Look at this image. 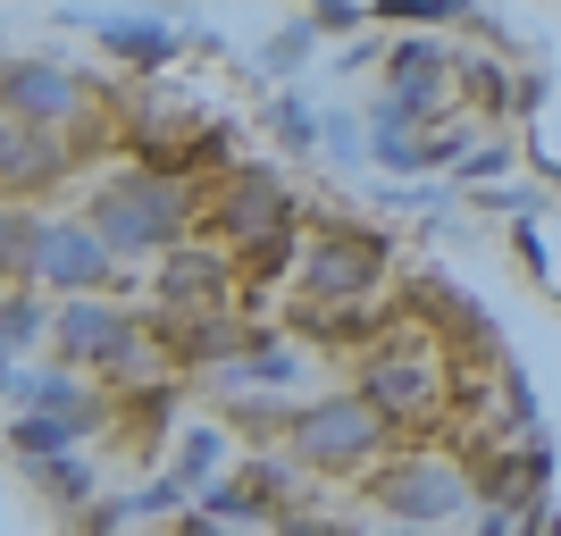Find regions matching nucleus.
<instances>
[{
    "label": "nucleus",
    "instance_id": "obj_20",
    "mask_svg": "<svg viewBox=\"0 0 561 536\" xmlns=\"http://www.w3.org/2000/svg\"><path fill=\"white\" fill-rule=\"evenodd\" d=\"M193 536H210V528H193Z\"/></svg>",
    "mask_w": 561,
    "mask_h": 536
},
{
    "label": "nucleus",
    "instance_id": "obj_4",
    "mask_svg": "<svg viewBox=\"0 0 561 536\" xmlns=\"http://www.w3.org/2000/svg\"><path fill=\"white\" fill-rule=\"evenodd\" d=\"M386 503H394L402 520H445L453 503H461V478H453V469H394V478H386Z\"/></svg>",
    "mask_w": 561,
    "mask_h": 536
},
{
    "label": "nucleus",
    "instance_id": "obj_10",
    "mask_svg": "<svg viewBox=\"0 0 561 536\" xmlns=\"http://www.w3.org/2000/svg\"><path fill=\"white\" fill-rule=\"evenodd\" d=\"M101 34H110V43L126 50V59H142V68H160V59H168V25H142V18H110Z\"/></svg>",
    "mask_w": 561,
    "mask_h": 536
},
{
    "label": "nucleus",
    "instance_id": "obj_19",
    "mask_svg": "<svg viewBox=\"0 0 561 536\" xmlns=\"http://www.w3.org/2000/svg\"><path fill=\"white\" fill-rule=\"evenodd\" d=\"M285 536H335V528H319V520H310V528H285Z\"/></svg>",
    "mask_w": 561,
    "mask_h": 536
},
{
    "label": "nucleus",
    "instance_id": "obj_16",
    "mask_svg": "<svg viewBox=\"0 0 561 536\" xmlns=\"http://www.w3.org/2000/svg\"><path fill=\"white\" fill-rule=\"evenodd\" d=\"M277 135L294 142V151H302V142H310V117H302V101H277Z\"/></svg>",
    "mask_w": 561,
    "mask_h": 536
},
{
    "label": "nucleus",
    "instance_id": "obj_11",
    "mask_svg": "<svg viewBox=\"0 0 561 536\" xmlns=\"http://www.w3.org/2000/svg\"><path fill=\"white\" fill-rule=\"evenodd\" d=\"M9 93H18V110H34V117H59V110L76 101V93H68V76H50V68H25Z\"/></svg>",
    "mask_w": 561,
    "mask_h": 536
},
{
    "label": "nucleus",
    "instance_id": "obj_2",
    "mask_svg": "<svg viewBox=\"0 0 561 536\" xmlns=\"http://www.w3.org/2000/svg\"><path fill=\"white\" fill-rule=\"evenodd\" d=\"M176 218H185L176 185H117L101 202V235L110 243H160V235H176Z\"/></svg>",
    "mask_w": 561,
    "mask_h": 536
},
{
    "label": "nucleus",
    "instance_id": "obj_12",
    "mask_svg": "<svg viewBox=\"0 0 561 536\" xmlns=\"http://www.w3.org/2000/svg\"><path fill=\"white\" fill-rule=\"evenodd\" d=\"M34 327H43V319H34V303H0V352H9V344H25Z\"/></svg>",
    "mask_w": 561,
    "mask_h": 536
},
{
    "label": "nucleus",
    "instance_id": "obj_3",
    "mask_svg": "<svg viewBox=\"0 0 561 536\" xmlns=\"http://www.w3.org/2000/svg\"><path fill=\"white\" fill-rule=\"evenodd\" d=\"M34 269H43L50 285H93L110 260H101V235H84V227H43V243H34Z\"/></svg>",
    "mask_w": 561,
    "mask_h": 536
},
{
    "label": "nucleus",
    "instance_id": "obj_18",
    "mask_svg": "<svg viewBox=\"0 0 561 536\" xmlns=\"http://www.w3.org/2000/svg\"><path fill=\"white\" fill-rule=\"evenodd\" d=\"M34 402H50V411H76V386H68V377H43V386H34Z\"/></svg>",
    "mask_w": 561,
    "mask_h": 536
},
{
    "label": "nucleus",
    "instance_id": "obj_1",
    "mask_svg": "<svg viewBox=\"0 0 561 536\" xmlns=\"http://www.w3.org/2000/svg\"><path fill=\"white\" fill-rule=\"evenodd\" d=\"M369 444H377V411H369V402H310L302 420H294V453L319 461V469L360 461Z\"/></svg>",
    "mask_w": 561,
    "mask_h": 536
},
{
    "label": "nucleus",
    "instance_id": "obj_5",
    "mask_svg": "<svg viewBox=\"0 0 561 536\" xmlns=\"http://www.w3.org/2000/svg\"><path fill=\"white\" fill-rule=\"evenodd\" d=\"M59 344H68V352H93V361H117V352H126V319H117V310H101V303H68Z\"/></svg>",
    "mask_w": 561,
    "mask_h": 536
},
{
    "label": "nucleus",
    "instance_id": "obj_6",
    "mask_svg": "<svg viewBox=\"0 0 561 536\" xmlns=\"http://www.w3.org/2000/svg\"><path fill=\"white\" fill-rule=\"evenodd\" d=\"M377 277V243L360 235V243H328V252L310 260V294H360V285Z\"/></svg>",
    "mask_w": 561,
    "mask_h": 536
},
{
    "label": "nucleus",
    "instance_id": "obj_8",
    "mask_svg": "<svg viewBox=\"0 0 561 536\" xmlns=\"http://www.w3.org/2000/svg\"><path fill=\"white\" fill-rule=\"evenodd\" d=\"M277 218H285L277 176H243V185H234V202H227V227L234 235H260V227H277Z\"/></svg>",
    "mask_w": 561,
    "mask_h": 536
},
{
    "label": "nucleus",
    "instance_id": "obj_14",
    "mask_svg": "<svg viewBox=\"0 0 561 536\" xmlns=\"http://www.w3.org/2000/svg\"><path fill=\"white\" fill-rule=\"evenodd\" d=\"M18 444H25V453H59V444H68V427H59V420H25Z\"/></svg>",
    "mask_w": 561,
    "mask_h": 536
},
{
    "label": "nucleus",
    "instance_id": "obj_13",
    "mask_svg": "<svg viewBox=\"0 0 561 536\" xmlns=\"http://www.w3.org/2000/svg\"><path fill=\"white\" fill-rule=\"evenodd\" d=\"M43 235L25 227V218H0V269H18V252H34Z\"/></svg>",
    "mask_w": 561,
    "mask_h": 536
},
{
    "label": "nucleus",
    "instance_id": "obj_17",
    "mask_svg": "<svg viewBox=\"0 0 561 536\" xmlns=\"http://www.w3.org/2000/svg\"><path fill=\"white\" fill-rule=\"evenodd\" d=\"M210 461H218V436H210V427H202V436L185 444V478H202V469H210Z\"/></svg>",
    "mask_w": 561,
    "mask_h": 536
},
{
    "label": "nucleus",
    "instance_id": "obj_15",
    "mask_svg": "<svg viewBox=\"0 0 561 536\" xmlns=\"http://www.w3.org/2000/svg\"><path fill=\"white\" fill-rule=\"evenodd\" d=\"M210 277H218V269H202V260L185 252V269H168V294H202V285H210Z\"/></svg>",
    "mask_w": 561,
    "mask_h": 536
},
{
    "label": "nucleus",
    "instance_id": "obj_7",
    "mask_svg": "<svg viewBox=\"0 0 561 536\" xmlns=\"http://www.w3.org/2000/svg\"><path fill=\"white\" fill-rule=\"evenodd\" d=\"M369 395H377V411H427V402H436V377H427V361H377Z\"/></svg>",
    "mask_w": 561,
    "mask_h": 536
},
{
    "label": "nucleus",
    "instance_id": "obj_9",
    "mask_svg": "<svg viewBox=\"0 0 561 536\" xmlns=\"http://www.w3.org/2000/svg\"><path fill=\"white\" fill-rule=\"evenodd\" d=\"M50 168H59V151H50V142L34 135V126L0 135V176H25V185H34V176H50Z\"/></svg>",
    "mask_w": 561,
    "mask_h": 536
}]
</instances>
